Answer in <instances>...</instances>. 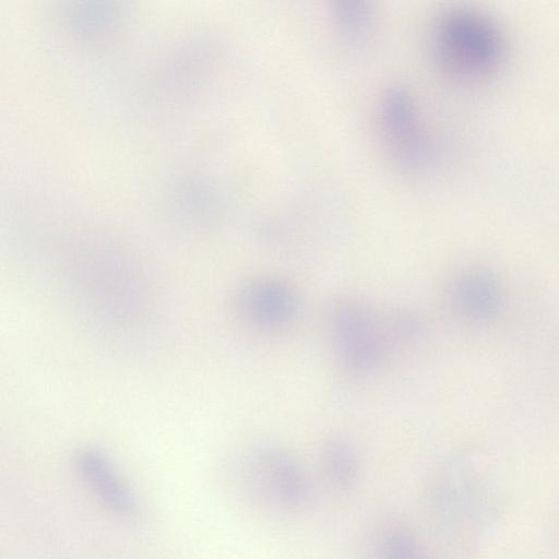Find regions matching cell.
<instances>
[{
    "instance_id": "cell-3",
    "label": "cell",
    "mask_w": 559,
    "mask_h": 559,
    "mask_svg": "<svg viewBox=\"0 0 559 559\" xmlns=\"http://www.w3.org/2000/svg\"><path fill=\"white\" fill-rule=\"evenodd\" d=\"M237 307L251 324L265 330H277L295 319L298 298L293 288L282 281L259 278L240 288Z\"/></svg>"
},
{
    "instance_id": "cell-4",
    "label": "cell",
    "mask_w": 559,
    "mask_h": 559,
    "mask_svg": "<svg viewBox=\"0 0 559 559\" xmlns=\"http://www.w3.org/2000/svg\"><path fill=\"white\" fill-rule=\"evenodd\" d=\"M75 467L93 495L109 512L123 520L136 515L135 497L103 451L95 448L80 450L75 455Z\"/></svg>"
},
{
    "instance_id": "cell-8",
    "label": "cell",
    "mask_w": 559,
    "mask_h": 559,
    "mask_svg": "<svg viewBox=\"0 0 559 559\" xmlns=\"http://www.w3.org/2000/svg\"><path fill=\"white\" fill-rule=\"evenodd\" d=\"M381 559H421L415 540L404 534L394 533L389 535L382 543L380 549Z\"/></svg>"
},
{
    "instance_id": "cell-9",
    "label": "cell",
    "mask_w": 559,
    "mask_h": 559,
    "mask_svg": "<svg viewBox=\"0 0 559 559\" xmlns=\"http://www.w3.org/2000/svg\"><path fill=\"white\" fill-rule=\"evenodd\" d=\"M393 337L402 342H411L419 337L423 331L420 320L413 313H400L389 323Z\"/></svg>"
},
{
    "instance_id": "cell-6",
    "label": "cell",
    "mask_w": 559,
    "mask_h": 559,
    "mask_svg": "<svg viewBox=\"0 0 559 559\" xmlns=\"http://www.w3.org/2000/svg\"><path fill=\"white\" fill-rule=\"evenodd\" d=\"M454 308L472 319H487L501 308L502 297L496 278L484 271H468L457 275L450 286Z\"/></svg>"
},
{
    "instance_id": "cell-1",
    "label": "cell",
    "mask_w": 559,
    "mask_h": 559,
    "mask_svg": "<svg viewBox=\"0 0 559 559\" xmlns=\"http://www.w3.org/2000/svg\"><path fill=\"white\" fill-rule=\"evenodd\" d=\"M329 326L336 356L356 377L370 374L384 354V336L372 311L361 301L341 298L329 311Z\"/></svg>"
},
{
    "instance_id": "cell-7",
    "label": "cell",
    "mask_w": 559,
    "mask_h": 559,
    "mask_svg": "<svg viewBox=\"0 0 559 559\" xmlns=\"http://www.w3.org/2000/svg\"><path fill=\"white\" fill-rule=\"evenodd\" d=\"M322 461L333 486L340 489L353 486L358 474V461L348 441L342 437L330 438L323 447Z\"/></svg>"
},
{
    "instance_id": "cell-2",
    "label": "cell",
    "mask_w": 559,
    "mask_h": 559,
    "mask_svg": "<svg viewBox=\"0 0 559 559\" xmlns=\"http://www.w3.org/2000/svg\"><path fill=\"white\" fill-rule=\"evenodd\" d=\"M252 483L267 502L285 509H297L309 497V483L298 462L286 451L266 448L251 462Z\"/></svg>"
},
{
    "instance_id": "cell-5",
    "label": "cell",
    "mask_w": 559,
    "mask_h": 559,
    "mask_svg": "<svg viewBox=\"0 0 559 559\" xmlns=\"http://www.w3.org/2000/svg\"><path fill=\"white\" fill-rule=\"evenodd\" d=\"M495 45L485 25L464 15L445 20L438 34L439 52L460 68L484 66L493 56Z\"/></svg>"
}]
</instances>
